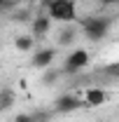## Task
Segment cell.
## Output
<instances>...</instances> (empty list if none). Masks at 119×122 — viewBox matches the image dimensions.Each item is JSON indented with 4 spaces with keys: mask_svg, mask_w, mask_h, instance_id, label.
<instances>
[{
    "mask_svg": "<svg viewBox=\"0 0 119 122\" xmlns=\"http://www.w3.org/2000/svg\"><path fill=\"white\" fill-rule=\"evenodd\" d=\"M49 16L56 21H73L77 16V7L73 0H51L49 2Z\"/></svg>",
    "mask_w": 119,
    "mask_h": 122,
    "instance_id": "6da1fadb",
    "label": "cell"
},
{
    "mask_svg": "<svg viewBox=\"0 0 119 122\" xmlns=\"http://www.w3.org/2000/svg\"><path fill=\"white\" fill-rule=\"evenodd\" d=\"M87 63H89V52H87V49H75L73 54L65 59V71H68V73L82 71Z\"/></svg>",
    "mask_w": 119,
    "mask_h": 122,
    "instance_id": "7a4b0ae2",
    "label": "cell"
},
{
    "mask_svg": "<svg viewBox=\"0 0 119 122\" xmlns=\"http://www.w3.org/2000/svg\"><path fill=\"white\" fill-rule=\"evenodd\" d=\"M84 33L91 40H101L107 33V19H89V21H84Z\"/></svg>",
    "mask_w": 119,
    "mask_h": 122,
    "instance_id": "3957f363",
    "label": "cell"
},
{
    "mask_svg": "<svg viewBox=\"0 0 119 122\" xmlns=\"http://www.w3.org/2000/svg\"><path fill=\"white\" fill-rule=\"evenodd\" d=\"M84 101L89 106H103L105 101H107V94L103 89H87L84 92Z\"/></svg>",
    "mask_w": 119,
    "mask_h": 122,
    "instance_id": "277c9868",
    "label": "cell"
},
{
    "mask_svg": "<svg viewBox=\"0 0 119 122\" xmlns=\"http://www.w3.org/2000/svg\"><path fill=\"white\" fill-rule=\"evenodd\" d=\"M82 106V101L79 99H75V96H63V99H59L56 101V108L59 110H63V113H68V110H75V108Z\"/></svg>",
    "mask_w": 119,
    "mask_h": 122,
    "instance_id": "5b68a950",
    "label": "cell"
},
{
    "mask_svg": "<svg viewBox=\"0 0 119 122\" xmlns=\"http://www.w3.org/2000/svg\"><path fill=\"white\" fill-rule=\"evenodd\" d=\"M51 59H54V52H51V49H42V52H37V54H35L33 63H35L37 68H45V66L51 63Z\"/></svg>",
    "mask_w": 119,
    "mask_h": 122,
    "instance_id": "8992f818",
    "label": "cell"
},
{
    "mask_svg": "<svg viewBox=\"0 0 119 122\" xmlns=\"http://www.w3.org/2000/svg\"><path fill=\"white\" fill-rule=\"evenodd\" d=\"M33 28H35V33H37V35L47 33V30H49V19H47V16H40V19L35 21V26H33Z\"/></svg>",
    "mask_w": 119,
    "mask_h": 122,
    "instance_id": "52a82bcc",
    "label": "cell"
},
{
    "mask_svg": "<svg viewBox=\"0 0 119 122\" xmlns=\"http://www.w3.org/2000/svg\"><path fill=\"white\" fill-rule=\"evenodd\" d=\"M30 47H33V40H30V38H26V35L16 38V49H21V52H28Z\"/></svg>",
    "mask_w": 119,
    "mask_h": 122,
    "instance_id": "ba28073f",
    "label": "cell"
},
{
    "mask_svg": "<svg viewBox=\"0 0 119 122\" xmlns=\"http://www.w3.org/2000/svg\"><path fill=\"white\" fill-rule=\"evenodd\" d=\"M105 5H112V2H117V0H103Z\"/></svg>",
    "mask_w": 119,
    "mask_h": 122,
    "instance_id": "9c48e42d",
    "label": "cell"
},
{
    "mask_svg": "<svg viewBox=\"0 0 119 122\" xmlns=\"http://www.w3.org/2000/svg\"><path fill=\"white\" fill-rule=\"evenodd\" d=\"M2 2H5V0H0V5H2Z\"/></svg>",
    "mask_w": 119,
    "mask_h": 122,
    "instance_id": "30bf717a",
    "label": "cell"
}]
</instances>
